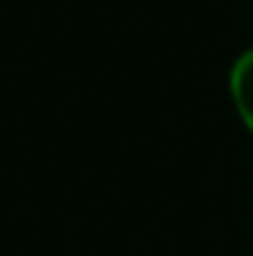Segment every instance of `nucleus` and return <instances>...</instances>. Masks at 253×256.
Returning <instances> with one entry per match:
<instances>
[{
	"mask_svg": "<svg viewBox=\"0 0 253 256\" xmlns=\"http://www.w3.org/2000/svg\"><path fill=\"white\" fill-rule=\"evenodd\" d=\"M230 94H234L240 120L253 130V49L244 52L230 68Z\"/></svg>",
	"mask_w": 253,
	"mask_h": 256,
	"instance_id": "1",
	"label": "nucleus"
}]
</instances>
